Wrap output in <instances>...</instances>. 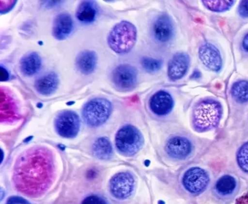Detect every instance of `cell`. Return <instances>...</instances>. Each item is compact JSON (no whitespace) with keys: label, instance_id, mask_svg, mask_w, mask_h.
Wrapping results in <instances>:
<instances>
[{"label":"cell","instance_id":"6da1fadb","mask_svg":"<svg viewBox=\"0 0 248 204\" xmlns=\"http://www.w3.org/2000/svg\"><path fill=\"white\" fill-rule=\"evenodd\" d=\"M56 173L54 157L45 147L26 150L17 159L14 167V186L18 192L30 198H39L50 187Z\"/></svg>","mask_w":248,"mask_h":204},{"label":"cell","instance_id":"7a4b0ae2","mask_svg":"<svg viewBox=\"0 0 248 204\" xmlns=\"http://www.w3.org/2000/svg\"><path fill=\"white\" fill-rule=\"evenodd\" d=\"M223 115L220 102L206 99L196 103L193 109V128L199 133L211 131L218 125Z\"/></svg>","mask_w":248,"mask_h":204},{"label":"cell","instance_id":"3957f363","mask_svg":"<svg viewBox=\"0 0 248 204\" xmlns=\"http://www.w3.org/2000/svg\"><path fill=\"white\" fill-rule=\"evenodd\" d=\"M137 41V29L130 22L123 20L116 24L108 36V44L116 53L130 52Z\"/></svg>","mask_w":248,"mask_h":204},{"label":"cell","instance_id":"277c9868","mask_svg":"<svg viewBox=\"0 0 248 204\" xmlns=\"http://www.w3.org/2000/svg\"><path fill=\"white\" fill-rule=\"evenodd\" d=\"M143 143L141 132L132 125H124L116 134V147L121 154L127 157H131L140 151Z\"/></svg>","mask_w":248,"mask_h":204},{"label":"cell","instance_id":"5b68a950","mask_svg":"<svg viewBox=\"0 0 248 204\" xmlns=\"http://www.w3.org/2000/svg\"><path fill=\"white\" fill-rule=\"evenodd\" d=\"M112 110L111 102L104 98H95L85 103L82 109V118L87 125L97 128L104 125L109 118Z\"/></svg>","mask_w":248,"mask_h":204},{"label":"cell","instance_id":"8992f818","mask_svg":"<svg viewBox=\"0 0 248 204\" xmlns=\"http://www.w3.org/2000/svg\"><path fill=\"white\" fill-rule=\"evenodd\" d=\"M111 81L120 91L133 90L137 85V69L130 64H120L111 72Z\"/></svg>","mask_w":248,"mask_h":204},{"label":"cell","instance_id":"52a82bcc","mask_svg":"<svg viewBox=\"0 0 248 204\" xmlns=\"http://www.w3.org/2000/svg\"><path fill=\"white\" fill-rule=\"evenodd\" d=\"M55 128L57 134L63 138H75L80 128V119L73 111H63L55 119Z\"/></svg>","mask_w":248,"mask_h":204},{"label":"cell","instance_id":"ba28073f","mask_svg":"<svg viewBox=\"0 0 248 204\" xmlns=\"http://www.w3.org/2000/svg\"><path fill=\"white\" fill-rule=\"evenodd\" d=\"M136 180L129 172H120L114 175L109 182V190L111 195L119 200L130 198L134 192Z\"/></svg>","mask_w":248,"mask_h":204},{"label":"cell","instance_id":"9c48e42d","mask_svg":"<svg viewBox=\"0 0 248 204\" xmlns=\"http://www.w3.org/2000/svg\"><path fill=\"white\" fill-rule=\"evenodd\" d=\"M210 182L208 173L204 169L192 167L184 174L182 183L185 189L193 195H199L205 190Z\"/></svg>","mask_w":248,"mask_h":204},{"label":"cell","instance_id":"30bf717a","mask_svg":"<svg viewBox=\"0 0 248 204\" xmlns=\"http://www.w3.org/2000/svg\"><path fill=\"white\" fill-rule=\"evenodd\" d=\"M199 57L202 64L211 71L217 72L221 69L223 61L220 51L212 44L202 45L199 49Z\"/></svg>","mask_w":248,"mask_h":204},{"label":"cell","instance_id":"8fae6325","mask_svg":"<svg viewBox=\"0 0 248 204\" xmlns=\"http://www.w3.org/2000/svg\"><path fill=\"white\" fill-rule=\"evenodd\" d=\"M165 151L172 158L184 160L191 154L192 145L185 137L173 136L167 142Z\"/></svg>","mask_w":248,"mask_h":204},{"label":"cell","instance_id":"7c38bea8","mask_svg":"<svg viewBox=\"0 0 248 204\" xmlns=\"http://www.w3.org/2000/svg\"><path fill=\"white\" fill-rule=\"evenodd\" d=\"M174 26L170 17L166 14L160 15L156 17L152 26V33L156 40L167 42L174 35Z\"/></svg>","mask_w":248,"mask_h":204},{"label":"cell","instance_id":"4fadbf2b","mask_svg":"<svg viewBox=\"0 0 248 204\" xmlns=\"http://www.w3.org/2000/svg\"><path fill=\"white\" fill-rule=\"evenodd\" d=\"M174 106L172 96L165 90L155 93L149 100V107L152 112L159 116L168 115Z\"/></svg>","mask_w":248,"mask_h":204},{"label":"cell","instance_id":"5bb4252c","mask_svg":"<svg viewBox=\"0 0 248 204\" xmlns=\"http://www.w3.org/2000/svg\"><path fill=\"white\" fill-rule=\"evenodd\" d=\"M190 58L185 52H177L171 58L168 64V75L171 80L183 78L188 71Z\"/></svg>","mask_w":248,"mask_h":204},{"label":"cell","instance_id":"9a60e30c","mask_svg":"<svg viewBox=\"0 0 248 204\" xmlns=\"http://www.w3.org/2000/svg\"><path fill=\"white\" fill-rule=\"evenodd\" d=\"M74 30V22L70 15L62 13L55 17L53 23V35L59 40H63L70 36Z\"/></svg>","mask_w":248,"mask_h":204},{"label":"cell","instance_id":"2e32d148","mask_svg":"<svg viewBox=\"0 0 248 204\" xmlns=\"http://www.w3.org/2000/svg\"><path fill=\"white\" fill-rule=\"evenodd\" d=\"M59 78L54 71L46 73L36 80L34 87L36 90L43 96H50L57 90Z\"/></svg>","mask_w":248,"mask_h":204},{"label":"cell","instance_id":"e0dca14e","mask_svg":"<svg viewBox=\"0 0 248 204\" xmlns=\"http://www.w3.org/2000/svg\"><path fill=\"white\" fill-rule=\"evenodd\" d=\"M1 122H14L18 118V109L14 99L9 93L1 89Z\"/></svg>","mask_w":248,"mask_h":204},{"label":"cell","instance_id":"ac0fdd59","mask_svg":"<svg viewBox=\"0 0 248 204\" xmlns=\"http://www.w3.org/2000/svg\"><path fill=\"white\" fill-rule=\"evenodd\" d=\"M98 63L96 53L92 51H84L76 58L78 69L84 74H90L95 71Z\"/></svg>","mask_w":248,"mask_h":204},{"label":"cell","instance_id":"d6986e66","mask_svg":"<svg viewBox=\"0 0 248 204\" xmlns=\"http://www.w3.org/2000/svg\"><path fill=\"white\" fill-rule=\"evenodd\" d=\"M42 67V58L37 52L26 54L20 61V68L23 74L33 76L37 74Z\"/></svg>","mask_w":248,"mask_h":204},{"label":"cell","instance_id":"ffe728a7","mask_svg":"<svg viewBox=\"0 0 248 204\" xmlns=\"http://www.w3.org/2000/svg\"><path fill=\"white\" fill-rule=\"evenodd\" d=\"M98 7L92 1H85L80 3L77 10V17L84 23H93L96 18Z\"/></svg>","mask_w":248,"mask_h":204},{"label":"cell","instance_id":"44dd1931","mask_svg":"<svg viewBox=\"0 0 248 204\" xmlns=\"http://www.w3.org/2000/svg\"><path fill=\"white\" fill-rule=\"evenodd\" d=\"M113 147L107 137H100L93 144V153L100 160H108L113 156Z\"/></svg>","mask_w":248,"mask_h":204},{"label":"cell","instance_id":"7402d4cb","mask_svg":"<svg viewBox=\"0 0 248 204\" xmlns=\"http://www.w3.org/2000/svg\"><path fill=\"white\" fill-rule=\"evenodd\" d=\"M231 93L236 102L242 103L248 102V81L239 80L233 83Z\"/></svg>","mask_w":248,"mask_h":204},{"label":"cell","instance_id":"603a6c76","mask_svg":"<svg viewBox=\"0 0 248 204\" xmlns=\"http://www.w3.org/2000/svg\"><path fill=\"white\" fill-rule=\"evenodd\" d=\"M236 187V181L230 175L221 176L216 182V190L222 195H229L233 192Z\"/></svg>","mask_w":248,"mask_h":204},{"label":"cell","instance_id":"cb8c5ba5","mask_svg":"<svg viewBox=\"0 0 248 204\" xmlns=\"http://www.w3.org/2000/svg\"><path fill=\"white\" fill-rule=\"evenodd\" d=\"M202 4L209 10L216 13L226 11L234 4L233 1H203Z\"/></svg>","mask_w":248,"mask_h":204},{"label":"cell","instance_id":"d4e9b609","mask_svg":"<svg viewBox=\"0 0 248 204\" xmlns=\"http://www.w3.org/2000/svg\"><path fill=\"white\" fill-rule=\"evenodd\" d=\"M142 67L149 73L157 72L162 67V61L156 58L144 57L140 60Z\"/></svg>","mask_w":248,"mask_h":204},{"label":"cell","instance_id":"484cf974","mask_svg":"<svg viewBox=\"0 0 248 204\" xmlns=\"http://www.w3.org/2000/svg\"><path fill=\"white\" fill-rule=\"evenodd\" d=\"M236 160L239 168L248 173V141L245 143L238 150Z\"/></svg>","mask_w":248,"mask_h":204},{"label":"cell","instance_id":"4316f807","mask_svg":"<svg viewBox=\"0 0 248 204\" xmlns=\"http://www.w3.org/2000/svg\"><path fill=\"white\" fill-rule=\"evenodd\" d=\"M82 204H108V203L101 197L92 195L85 198Z\"/></svg>","mask_w":248,"mask_h":204},{"label":"cell","instance_id":"83f0119b","mask_svg":"<svg viewBox=\"0 0 248 204\" xmlns=\"http://www.w3.org/2000/svg\"><path fill=\"white\" fill-rule=\"evenodd\" d=\"M238 13L243 18H248V1H242L239 3Z\"/></svg>","mask_w":248,"mask_h":204},{"label":"cell","instance_id":"f1b7e54d","mask_svg":"<svg viewBox=\"0 0 248 204\" xmlns=\"http://www.w3.org/2000/svg\"><path fill=\"white\" fill-rule=\"evenodd\" d=\"M6 204H31L27 200L19 196H12L8 198Z\"/></svg>","mask_w":248,"mask_h":204},{"label":"cell","instance_id":"f546056e","mask_svg":"<svg viewBox=\"0 0 248 204\" xmlns=\"http://www.w3.org/2000/svg\"><path fill=\"white\" fill-rule=\"evenodd\" d=\"M235 204H248V192L239 197L235 201Z\"/></svg>","mask_w":248,"mask_h":204},{"label":"cell","instance_id":"4dcf8cb0","mask_svg":"<svg viewBox=\"0 0 248 204\" xmlns=\"http://www.w3.org/2000/svg\"><path fill=\"white\" fill-rule=\"evenodd\" d=\"M242 48L245 51L248 52V33L245 35L243 40H242Z\"/></svg>","mask_w":248,"mask_h":204},{"label":"cell","instance_id":"1f68e13d","mask_svg":"<svg viewBox=\"0 0 248 204\" xmlns=\"http://www.w3.org/2000/svg\"><path fill=\"white\" fill-rule=\"evenodd\" d=\"M201 73H200V71H198V70H196V71H194V73H193L192 75H191V78H200V77H201Z\"/></svg>","mask_w":248,"mask_h":204}]
</instances>
